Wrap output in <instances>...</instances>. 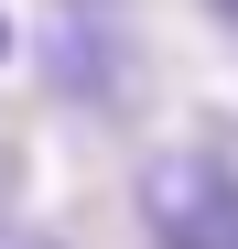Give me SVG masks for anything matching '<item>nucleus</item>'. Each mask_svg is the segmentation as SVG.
Returning a JSON list of instances; mask_svg holds the SVG:
<instances>
[{"mask_svg":"<svg viewBox=\"0 0 238 249\" xmlns=\"http://www.w3.org/2000/svg\"><path fill=\"white\" fill-rule=\"evenodd\" d=\"M0 249H54V238H33V228H0Z\"/></svg>","mask_w":238,"mask_h":249,"instance_id":"obj_4","label":"nucleus"},{"mask_svg":"<svg viewBox=\"0 0 238 249\" xmlns=\"http://www.w3.org/2000/svg\"><path fill=\"white\" fill-rule=\"evenodd\" d=\"M0 54H11V22H0Z\"/></svg>","mask_w":238,"mask_h":249,"instance_id":"obj_5","label":"nucleus"},{"mask_svg":"<svg viewBox=\"0 0 238 249\" xmlns=\"http://www.w3.org/2000/svg\"><path fill=\"white\" fill-rule=\"evenodd\" d=\"M141 228L152 249H238V162L184 141L141 162Z\"/></svg>","mask_w":238,"mask_h":249,"instance_id":"obj_1","label":"nucleus"},{"mask_svg":"<svg viewBox=\"0 0 238 249\" xmlns=\"http://www.w3.org/2000/svg\"><path fill=\"white\" fill-rule=\"evenodd\" d=\"M217 11H227V22H238V0H217Z\"/></svg>","mask_w":238,"mask_h":249,"instance_id":"obj_6","label":"nucleus"},{"mask_svg":"<svg viewBox=\"0 0 238 249\" xmlns=\"http://www.w3.org/2000/svg\"><path fill=\"white\" fill-rule=\"evenodd\" d=\"M119 54H130V44H108V33H76V44H54V87L108 98V87H119Z\"/></svg>","mask_w":238,"mask_h":249,"instance_id":"obj_2","label":"nucleus"},{"mask_svg":"<svg viewBox=\"0 0 238 249\" xmlns=\"http://www.w3.org/2000/svg\"><path fill=\"white\" fill-rule=\"evenodd\" d=\"M11 195H22V162H11V152H0V217H11Z\"/></svg>","mask_w":238,"mask_h":249,"instance_id":"obj_3","label":"nucleus"}]
</instances>
